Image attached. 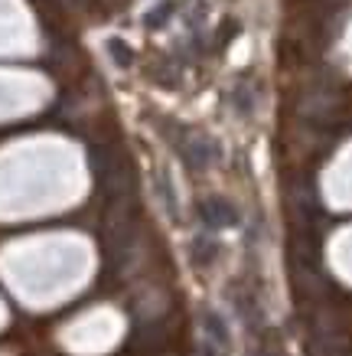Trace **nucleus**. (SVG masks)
Returning <instances> with one entry per match:
<instances>
[{"label":"nucleus","instance_id":"obj_1","mask_svg":"<svg viewBox=\"0 0 352 356\" xmlns=\"http://www.w3.org/2000/svg\"><path fill=\"white\" fill-rule=\"evenodd\" d=\"M203 219L209 226H235L238 213L232 209V203H225L222 196H209V200H203Z\"/></svg>","mask_w":352,"mask_h":356},{"label":"nucleus","instance_id":"obj_2","mask_svg":"<svg viewBox=\"0 0 352 356\" xmlns=\"http://www.w3.org/2000/svg\"><path fill=\"white\" fill-rule=\"evenodd\" d=\"M183 154H186V161L196 163V167H209V163L215 161V144L209 138H203V134H192L190 144L183 147Z\"/></svg>","mask_w":352,"mask_h":356},{"label":"nucleus","instance_id":"obj_3","mask_svg":"<svg viewBox=\"0 0 352 356\" xmlns=\"http://www.w3.org/2000/svg\"><path fill=\"white\" fill-rule=\"evenodd\" d=\"M203 327H206V334H209V340H212L215 346H228V340H232V337H228V327H225V321L215 311L206 314V324Z\"/></svg>","mask_w":352,"mask_h":356},{"label":"nucleus","instance_id":"obj_4","mask_svg":"<svg viewBox=\"0 0 352 356\" xmlns=\"http://www.w3.org/2000/svg\"><path fill=\"white\" fill-rule=\"evenodd\" d=\"M105 46H108V53H111V59H115V65H121V69H131V63H134V49H131L124 40L111 36Z\"/></svg>","mask_w":352,"mask_h":356},{"label":"nucleus","instance_id":"obj_5","mask_svg":"<svg viewBox=\"0 0 352 356\" xmlns=\"http://www.w3.org/2000/svg\"><path fill=\"white\" fill-rule=\"evenodd\" d=\"M192 259L199 261V265H209V261L215 259V242L209 236L196 238V248H192Z\"/></svg>","mask_w":352,"mask_h":356},{"label":"nucleus","instance_id":"obj_6","mask_svg":"<svg viewBox=\"0 0 352 356\" xmlns=\"http://www.w3.org/2000/svg\"><path fill=\"white\" fill-rule=\"evenodd\" d=\"M173 13V0H163L160 7H157V10H150L147 17H144V23H147L150 30H157V26H160L163 20H167V17H170Z\"/></svg>","mask_w":352,"mask_h":356},{"label":"nucleus","instance_id":"obj_7","mask_svg":"<svg viewBox=\"0 0 352 356\" xmlns=\"http://www.w3.org/2000/svg\"><path fill=\"white\" fill-rule=\"evenodd\" d=\"M65 3H72V7H82V3H88V0H65Z\"/></svg>","mask_w":352,"mask_h":356},{"label":"nucleus","instance_id":"obj_8","mask_svg":"<svg viewBox=\"0 0 352 356\" xmlns=\"http://www.w3.org/2000/svg\"><path fill=\"white\" fill-rule=\"evenodd\" d=\"M255 356H271V353H255Z\"/></svg>","mask_w":352,"mask_h":356}]
</instances>
